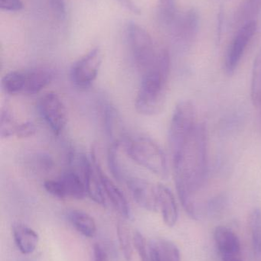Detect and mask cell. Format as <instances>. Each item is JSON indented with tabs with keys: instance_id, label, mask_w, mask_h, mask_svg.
I'll use <instances>...</instances> for the list:
<instances>
[{
	"instance_id": "30bf717a",
	"label": "cell",
	"mask_w": 261,
	"mask_h": 261,
	"mask_svg": "<svg viewBox=\"0 0 261 261\" xmlns=\"http://www.w3.org/2000/svg\"><path fill=\"white\" fill-rule=\"evenodd\" d=\"M257 29V21L254 20L245 23L238 32L230 44L225 58V71L228 75H232L235 71L248 44L255 35Z\"/></svg>"
},
{
	"instance_id": "3957f363",
	"label": "cell",
	"mask_w": 261,
	"mask_h": 261,
	"mask_svg": "<svg viewBox=\"0 0 261 261\" xmlns=\"http://www.w3.org/2000/svg\"><path fill=\"white\" fill-rule=\"evenodd\" d=\"M127 156L138 165L161 179H167L169 167L167 156L160 146L149 137H126L123 141Z\"/></svg>"
},
{
	"instance_id": "d6986e66",
	"label": "cell",
	"mask_w": 261,
	"mask_h": 261,
	"mask_svg": "<svg viewBox=\"0 0 261 261\" xmlns=\"http://www.w3.org/2000/svg\"><path fill=\"white\" fill-rule=\"evenodd\" d=\"M159 261H181L180 252L176 245L167 239H158L150 245Z\"/></svg>"
},
{
	"instance_id": "4dcf8cb0",
	"label": "cell",
	"mask_w": 261,
	"mask_h": 261,
	"mask_svg": "<svg viewBox=\"0 0 261 261\" xmlns=\"http://www.w3.org/2000/svg\"><path fill=\"white\" fill-rule=\"evenodd\" d=\"M121 6L125 8L127 10L130 11L133 14L139 15L140 14L141 10L138 5L135 3L133 0H116Z\"/></svg>"
},
{
	"instance_id": "d6a6232c",
	"label": "cell",
	"mask_w": 261,
	"mask_h": 261,
	"mask_svg": "<svg viewBox=\"0 0 261 261\" xmlns=\"http://www.w3.org/2000/svg\"><path fill=\"white\" fill-rule=\"evenodd\" d=\"M150 261H159L153 250H150Z\"/></svg>"
},
{
	"instance_id": "5bb4252c",
	"label": "cell",
	"mask_w": 261,
	"mask_h": 261,
	"mask_svg": "<svg viewBox=\"0 0 261 261\" xmlns=\"http://www.w3.org/2000/svg\"><path fill=\"white\" fill-rule=\"evenodd\" d=\"M214 239L222 259L240 257V241L231 228L223 225L217 227L215 230Z\"/></svg>"
},
{
	"instance_id": "7a4b0ae2",
	"label": "cell",
	"mask_w": 261,
	"mask_h": 261,
	"mask_svg": "<svg viewBox=\"0 0 261 261\" xmlns=\"http://www.w3.org/2000/svg\"><path fill=\"white\" fill-rule=\"evenodd\" d=\"M170 72V57L167 51L156 68L141 75L140 87L135 99L138 113L144 116H153L162 110L165 104Z\"/></svg>"
},
{
	"instance_id": "44dd1931",
	"label": "cell",
	"mask_w": 261,
	"mask_h": 261,
	"mask_svg": "<svg viewBox=\"0 0 261 261\" xmlns=\"http://www.w3.org/2000/svg\"><path fill=\"white\" fill-rule=\"evenodd\" d=\"M117 237L119 241L120 248L123 255L127 261H130L133 257V236L130 231V228L124 222H119L117 224Z\"/></svg>"
},
{
	"instance_id": "f546056e",
	"label": "cell",
	"mask_w": 261,
	"mask_h": 261,
	"mask_svg": "<svg viewBox=\"0 0 261 261\" xmlns=\"http://www.w3.org/2000/svg\"><path fill=\"white\" fill-rule=\"evenodd\" d=\"M21 0H0V7L8 12H18L23 9Z\"/></svg>"
},
{
	"instance_id": "8992f818",
	"label": "cell",
	"mask_w": 261,
	"mask_h": 261,
	"mask_svg": "<svg viewBox=\"0 0 261 261\" xmlns=\"http://www.w3.org/2000/svg\"><path fill=\"white\" fill-rule=\"evenodd\" d=\"M196 107L190 101H182L176 106L169 129V143L171 153L177 150L191 135L196 125Z\"/></svg>"
},
{
	"instance_id": "d4e9b609",
	"label": "cell",
	"mask_w": 261,
	"mask_h": 261,
	"mask_svg": "<svg viewBox=\"0 0 261 261\" xmlns=\"http://www.w3.org/2000/svg\"><path fill=\"white\" fill-rule=\"evenodd\" d=\"M261 8V0H244L239 11V21L249 22L255 20Z\"/></svg>"
},
{
	"instance_id": "836d02e7",
	"label": "cell",
	"mask_w": 261,
	"mask_h": 261,
	"mask_svg": "<svg viewBox=\"0 0 261 261\" xmlns=\"http://www.w3.org/2000/svg\"><path fill=\"white\" fill-rule=\"evenodd\" d=\"M222 261H243L240 257H228V258L222 259Z\"/></svg>"
},
{
	"instance_id": "8fae6325",
	"label": "cell",
	"mask_w": 261,
	"mask_h": 261,
	"mask_svg": "<svg viewBox=\"0 0 261 261\" xmlns=\"http://www.w3.org/2000/svg\"><path fill=\"white\" fill-rule=\"evenodd\" d=\"M126 182L133 199L141 208L150 212L159 210L157 186L138 176H128Z\"/></svg>"
},
{
	"instance_id": "ac0fdd59",
	"label": "cell",
	"mask_w": 261,
	"mask_h": 261,
	"mask_svg": "<svg viewBox=\"0 0 261 261\" xmlns=\"http://www.w3.org/2000/svg\"><path fill=\"white\" fill-rule=\"evenodd\" d=\"M68 219L75 229L86 238L94 237L97 225L94 219L81 210H72L69 213Z\"/></svg>"
},
{
	"instance_id": "6da1fadb",
	"label": "cell",
	"mask_w": 261,
	"mask_h": 261,
	"mask_svg": "<svg viewBox=\"0 0 261 261\" xmlns=\"http://www.w3.org/2000/svg\"><path fill=\"white\" fill-rule=\"evenodd\" d=\"M175 184L179 200L190 217L199 219L200 208L196 195L208 173V134L203 123H197L180 148L171 153Z\"/></svg>"
},
{
	"instance_id": "9c48e42d",
	"label": "cell",
	"mask_w": 261,
	"mask_h": 261,
	"mask_svg": "<svg viewBox=\"0 0 261 261\" xmlns=\"http://www.w3.org/2000/svg\"><path fill=\"white\" fill-rule=\"evenodd\" d=\"M38 109L51 130L55 135H59L65 128L67 122V110L59 96L54 92L45 93L40 98Z\"/></svg>"
},
{
	"instance_id": "9a60e30c",
	"label": "cell",
	"mask_w": 261,
	"mask_h": 261,
	"mask_svg": "<svg viewBox=\"0 0 261 261\" xmlns=\"http://www.w3.org/2000/svg\"><path fill=\"white\" fill-rule=\"evenodd\" d=\"M158 205L162 214L164 223L168 227H173L178 220V208L176 199L171 190L162 185H157Z\"/></svg>"
},
{
	"instance_id": "277c9868",
	"label": "cell",
	"mask_w": 261,
	"mask_h": 261,
	"mask_svg": "<svg viewBox=\"0 0 261 261\" xmlns=\"http://www.w3.org/2000/svg\"><path fill=\"white\" fill-rule=\"evenodd\" d=\"M127 38L133 59L141 75L156 68L165 49H157L151 35L142 26L130 22L127 26Z\"/></svg>"
},
{
	"instance_id": "ba28073f",
	"label": "cell",
	"mask_w": 261,
	"mask_h": 261,
	"mask_svg": "<svg viewBox=\"0 0 261 261\" xmlns=\"http://www.w3.org/2000/svg\"><path fill=\"white\" fill-rule=\"evenodd\" d=\"M102 61L101 49L99 47L91 49L72 65L70 72L72 83L81 88L91 85L98 77Z\"/></svg>"
},
{
	"instance_id": "ffe728a7",
	"label": "cell",
	"mask_w": 261,
	"mask_h": 261,
	"mask_svg": "<svg viewBox=\"0 0 261 261\" xmlns=\"http://www.w3.org/2000/svg\"><path fill=\"white\" fill-rule=\"evenodd\" d=\"M251 96L253 105L261 106V49L257 53L253 64L251 75Z\"/></svg>"
},
{
	"instance_id": "603a6c76",
	"label": "cell",
	"mask_w": 261,
	"mask_h": 261,
	"mask_svg": "<svg viewBox=\"0 0 261 261\" xmlns=\"http://www.w3.org/2000/svg\"><path fill=\"white\" fill-rule=\"evenodd\" d=\"M121 146V144H112L111 147L108 150L107 161H108L109 167L113 177L118 181H126L128 176L126 174L121 165L119 153H118Z\"/></svg>"
},
{
	"instance_id": "4fadbf2b",
	"label": "cell",
	"mask_w": 261,
	"mask_h": 261,
	"mask_svg": "<svg viewBox=\"0 0 261 261\" xmlns=\"http://www.w3.org/2000/svg\"><path fill=\"white\" fill-rule=\"evenodd\" d=\"M173 34L176 39L188 45L194 41L197 36L199 27V17L194 9L185 11L180 15H176L171 23Z\"/></svg>"
},
{
	"instance_id": "5b68a950",
	"label": "cell",
	"mask_w": 261,
	"mask_h": 261,
	"mask_svg": "<svg viewBox=\"0 0 261 261\" xmlns=\"http://www.w3.org/2000/svg\"><path fill=\"white\" fill-rule=\"evenodd\" d=\"M50 71L44 69H25L9 72L2 79L5 93L12 96L35 95L40 93L52 81Z\"/></svg>"
},
{
	"instance_id": "484cf974",
	"label": "cell",
	"mask_w": 261,
	"mask_h": 261,
	"mask_svg": "<svg viewBox=\"0 0 261 261\" xmlns=\"http://www.w3.org/2000/svg\"><path fill=\"white\" fill-rule=\"evenodd\" d=\"M159 6L162 19L167 24H171L177 15L175 0H159Z\"/></svg>"
},
{
	"instance_id": "1f68e13d",
	"label": "cell",
	"mask_w": 261,
	"mask_h": 261,
	"mask_svg": "<svg viewBox=\"0 0 261 261\" xmlns=\"http://www.w3.org/2000/svg\"><path fill=\"white\" fill-rule=\"evenodd\" d=\"M93 258L94 261H109L108 254L99 244L93 246Z\"/></svg>"
},
{
	"instance_id": "e0dca14e",
	"label": "cell",
	"mask_w": 261,
	"mask_h": 261,
	"mask_svg": "<svg viewBox=\"0 0 261 261\" xmlns=\"http://www.w3.org/2000/svg\"><path fill=\"white\" fill-rule=\"evenodd\" d=\"M104 119L106 132L111 139L112 144H121L122 145L123 141L127 136L123 135L121 130L122 125L116 109L112 106H105Z\"/></svg>"
},
{
	"instance_id": "2e32d148",
	"label": "cell",
	"mask_w": 261,
	"mask_h": 261,
	"mask_svg": "<svg viewBox=\"0 0 261 261\" xmlns=\"http://www.w3.org/2000/svg\"><path fill=\"white\" fill-rule=\"evenodd\" d=\"M14 241L18 251L23 254H30L36 249L39 237L36 231L21 223L12 226Z\"/></svg>"
},
{
	"instance_id": "7c38bea8",
	"label": "cell",
	"mask_w": 261,
	"mask_h": 261,
	"mask_svg": "<svg viewBox=\"0 0 261 261\" xmlns=\"http://www.w3.org/2000/svg\"><path fill=\"white\" fill-rule=\"evenodd\" d=\"M91 158L96 165L106 196L110 199L112 205H113L115 210L119 213V214L125 219H128L130 216V208L127 198L125 197L124 193L120 190L116 184L104 173V170L101 168V164L97 158L94 150L92 151Z\"/></svg>"
},
{
	"instance_id": "f1b7e54d",
	"label": "cell",
	"mask_w": 261,
	"mask_h": 261,
	"mask_svg": "<svg viewBox=\"0 0 261 261\" xmlns=\"http://www.w3.org/2000/svg\"><path fill=\"white\" fill-rule=\"evenodd\" d=\"M36 132V127L32 122H20L16 137L19 138H29L33 136Z\"/></svg>"
},
{
	"instance_id": "4316f807",
	"label": "cell",
	"mask_w": 261,
	"mask_h": 261,
	"mask_svg": "<svg viewBox=\"0 0 261 261\" xmlns=\"http://www.w3.org/2000/svg\"><path fill=\"white\" fill-rule=\"evenodd\" d=\"M133 246L137 251L141 261H150V254L147 251V241L139 231H134L133 234Z\"/></svg>"
},
{
	"instance_id": "cb8c5ba5",
	"label": "cell",
	"mask_w": 261,
	"mask_h": 261,
	"mask_svg": "<svg viewBox=\"0 0 261 261\" xmlns=\"http://www.w3.org/2000/svg\"><path fill=\"white\" fill-rule=\"evenodd\" d=\"M19 125L20 122H17L10 110L5 109L2 111L0 119V135L2 138L16 137Z\"/></svg>"
},
{
	"instance_id": "83f0119b",
	"label": "cell",
	"mask_w": 261,
	"mask_h": 261,
	"mask_svg": "<svg viewBox=\"0 0 261 261\" xmlns=\"http://www.w3.org/2000/svg\"><path fill=\"white\" fill-rule=\"evenodd\" d=\"M52 15L58 21H63L66 18L65 0H48Z\"/></svg>"
},
{
	"instance_id": "7402d4cb",
	"label": "cell",
	"mask_w": 261,
	"mask_h": 261,
	"mask_svg": "<svg viewBox=\"0 0 261 261\" xmlns=\"http://www.w3.org/2000/svg\"><path fill=\"white\" fill-rule=\"evenodd\" d=\"M250 232L254 252L261 257V210L254 208L249 216Z\"/></svg>"
},
{
	"instance_id": "52a82bcc",
	"label": "cell",
	"mask_w": 261,
	"mask_h": 261,
	"mask_svg": "<svg viewBox=\"0 0 261 261\" xmlns=\"http://www.w3.org/2000/svg\"><path fill=\"white\" fill-rule=\"evenodd\" d=\"M44 188L49 194L58 199H82L87 196L84 180L72 169L63 173L57 179L44 181Z\"/></svg>"
}]
</instances>
